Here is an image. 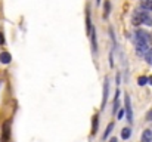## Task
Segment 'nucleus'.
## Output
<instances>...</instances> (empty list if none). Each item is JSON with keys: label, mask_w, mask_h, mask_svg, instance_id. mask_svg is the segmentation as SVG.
<instances>
[{"label": "nucleus", "mask_w": 152, "mask_h": 142, "mask_svg": "<svg viewBox=\"0 0 152 142\" xmlns=\"http://www.w3.org/2000/svg\"><path fill=\"white\" fill-rule=\"evenodd\" d=\"M124 105H126L124 113L127 116V120H129V123H132L133 121V110H132V104H130V96L129 95L124 96Z\"/></svg>", "instance_id": "obj_3"}, {"label": "nucleus", "mask_w": 152, "mask_h": 142, "mask_svg": "<svg viewBox=\"0 0 152 142\" xmlns=\"http://www.w3.org/2000/svg\"><path fill=\"white\" fill-rule=\"evenodd\" d=\"M109 142H118V141H117V138H112V139H111Z\"/></svg>", "instance_id": "obj_22"}, {"label": "nucleus", "mask_w": 152, "mask_h": 142, "mask_svg": "<svg viewBox=\"0 0 152 142\" xmlns=\"http://www.w3.org/2000/svg\"><path fill=\"white\" fill-rule=\"evenodd\" d=\"M148 83H149V85H152V76H151V77H148Z\"/></svg>", "instance_id": "obj_21"}, {"label": "nucleus", "mask_w": 152, "mask_h": 142, "mask_svg": "<svg viewBox=\"0 0 152 142\" xmlns=\"http://www.w3.org/2000/svg\"><path fill=\"white\" fill-rule=\"evenodd\" d=\"M90 42H92V49L93 52H98V40H96V31H95V27L90 33Z\"/></svg>", "instance_id": "obj_7"}, {"label": "nucleus", "mask_w": 152, "mask_h": 142, "mask_svg": "<svg viewBox=\"0 0 152 142\" xmlns=\"http://www.w3.org/2000/svg\"><path fill=\"white\" fill-rule=\"evenodd\" d=\"M140 6L143 10H152V0H142Z\"/></svg>", "instance_id": "obj_10"}, {"label": "nucleus", "mask_w": 152, "mask_h": 142, "mask_svg": "<svg viewBox=\"0 0 152 142\" xmlns=\"http://www.w3.org/2000/svg\"><path fill=\"white\" fill-rule=\"evenodd\" d=\"M1 142H9L10 141V121H4L3 126H1V138H0Z\"/></svg>", "instance_id": "obj_2"}, {"label": "nucleus", "mask_w": 152, "mask_h": 142, "mask_svg": "<svg viewBox=\"0 0 152 142\" xmlns=\"http://www.w3.org/2000/svg\"><path fill=\"white\" fill-rule=\"evenodd\" d=\"M123 116H124V111H118V120H121Z\"/></svg>", "instance_id": "obj_18"}, {"label": "nucleus", "mask_w": 152, "mask_h": 142, "mask_svg": "<svg viewBox=\"0 0 152 142\" xmlns=\"http://www.w3.org/2000/svg\"><path fill=\"white\" fill-rule=\"evenodd\" d=\"M146 120H152V110L148 113V116H146Z\"/></svg>", "instance_id": "obj_19"}, {"label": "nucleus", "mask_w": 152, "mask_h": 142, "mask_svg": "<svg viewBox=\"0 0 152 142\" xmlns=\"http://www.w3.org/2000/svg\"><path fill=\"white\" fill-rule=\"evenodd\" d=\"M96 3H98V4H99V3H101V0H96Z\"/></svg>", "instance_id": "obj_23"}, {"label": "nucleus", "mask_w": 152, "mask_h": 142, "mask_svg": "<svg viewBox=\"0 0 152 142\" xmlns=\"http://www.w3.org/2000/svg\"><path fill=\"white\" fill-rule=\"evenodd\" d=\"M130 135H132V129H130V127H124V129L121 130V138H123V139H129Z\"/></svg>", "instance_id": "obj_11"}, {"label": "nucleus", "mask_w": 152, "mask_h": 142, "mask_svg": "<svg viewBox=\"0 0 152 142\" xmlns=\"http://www.w3.org/2000/svg\"><path fill=\"white\" fill-rule=\"evenodd\" d=\"M112 129H114V123H109V124H108V127H106V130H105V133H103V139H106V138L111 135Z\"/></svg>", "instance_id": "obj_13"}, {"label": "nucleus", "mask_w": 152, "mask_h": 142, "mask_svg": "<svg viewBox=\"0 0 152 142\" xmlns=\"http://www.w3.org/2000/svg\"><path fill=\"white\" fill-rule=\"evenodd\" d=\"M149 39H151V34L143 31V30H137L136 31V42H146L149 43Z\"/></svg>", "instance_id": "obj_5"}, {"label": "nucleus", "mask_w": 152, "mask_h": 142, "mask_svg": "<svg viewBox=\"0 0 152 142\" xmlns=\"http://www.w3.org/2000/svg\"><path fill=\"white\" fill-rule=\"evenodd\" d=\"M146 83H148V77H145V76L137 77V85H139V86H145Z\"/></svg>", "instance_id": "obj_15"}, {"label": "nucleus", "mask_w": 152, "mask_h": 142, "mask_svg": "<svg viewBox=\"0 0 152 142\" xmlns=\"http://www.w3.org/2000/svg\"><path fill=\"white\" fill-rule=\"evenodd\" d=\"M12 61V55L9 52H1L0 53V62L1 64H9Z\"/></svg>", "instance_id": "obj_8"}, {"label": "nucleus", "mask_w": 152, "mask_h": 142, "mask_svg": "<svg viewBox=\"0 0 152 142\" xmlns=\"http://www.w3.org/2000/svg\"><path fill=\"white\" fill-rule=\"evenodd\" d=\"M108 93H109V82H108V79H105V82H103V93H102V104H101L102 110H103V108H105V105H106Z\"/></svg>", "instance_id": "obj_4"}, {"label": "nucleus", "mask_w": 152, "mask_h": 142, "mask_svg": "<svg viewBox=\"0 0 152 142\" xmlns=\"http://www.w3.org/2000/svg\"><path fill=\"white\" fill-rule=\"evenodd\" d=\"M149 50V43L146 42H136V52L137 53H145Z\"/></svg>", "instance_id": "obj_6"}, {"label": "nucleus", "mask_w": 152, "mask_h": 142, "mask_svg": "<svg viewBox=\"0 0 152 142\" xmlns=\"http://www.w3.org/2000/svg\"><path fill=\"white\" fill-rule=\"evenodd\" d=\"M142 142H152V129H145L143 130Z\"/></svg>", "instance_id": "obj_9"}, {"label": "nucleus", "mask_w": 152, "mask_h": 142, "mask_svg": "<svg viewBox=\"0 0 152 142\" xmlns=\"http://www.w3.org/2000/svg\"><path fill=\"white\" fill-rule=\"evenodd\" d=\"M98 121H99V117L95 116V117H93V129H92V135H96V132H98Z\"/></svg>", "instance_id": "obj_12"}, {"label": "nucleus", "mask_w": 152, "mask_h": 142, "mask_svg": "<svg viewBox=\"0 0 152 142\" xmlns=\"http://www.w3.org/2000/svg\"><path fill=\"white\" fill-rule=\"evenodd\" d=\"M109 12H111V3L109 1H105V18L109 16Z\"/></svg>", "instance_id": "obj_16"}, {"label": "nucleus", "mask_w": 152, "mask_h": 142, "mask_svg": "<svg viewBox=\"0 0 152 142\" xmlns=\"http://www.w3.org/2000/svg\"><path fill=\"white\" fill-rule=\"evenodd\" d=\"M132 24H133L134 27L142 25V24L152 27L151 13H149L148 10H137V12H134V13H133V16H132Z\"/></svg>", "instance_id": "obj_1"}, {"label": "nucleus", "mask_w": 152, "mask_h": 142, "mask_svg": "<svg viewBox=\"0 0 152 142\" xmlns=\"http://www.w3.org/2000/svg\"><path fill=\"white\" fill-rule=\"evenodd\" d=\"M4 43V37H3V34L0 33V45H3Z\"/></svg>", "instance_id": "obj_20"}, {"label": "nucleus", "mask_w": 152, "mask_h": 142, "mask_svg": "<svg viewBox=\"0 0 152 142\" xmlns=\"http://www.w3.org/2000/svg\"><path fill=\"white\" fill-rule=\"evenodd\" d=\"M145 61H146V64H149V65H152V50L149 52H146V56H145Z\"/></svg>", "instance_id": "obj_17"}, {"label": "nucleus", "mask_w": 152, "mask_h": 142, "mask_svg": "<svg viewBox=\"0 0 152 142\" xmlns=\"http://www.w3.org/2000/svg\"><path fill=\"white\" fill-rule=\"evenodd\" d=\"M118 95H120V92H117V95H115V99H114V114L118 111V108H120V101H118Z\"/></svg>", "instance_id": "obj_14"}]
</instances>
